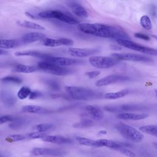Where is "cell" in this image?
<instances>
[{
    "mask_svg": "<svg viewBox=\"0 0 157 157\" xmlns=\"http://www.w3.org/2000/svg\"><path fill=\"white\" fill-rule=\"evenodd\" d=\"M77 28L81 32L102 38L128 39V36L118 27L102 23H79Z\"/></svg>",
    "mask_w": 157,
    "mask_h": 157,
    "instance_id": "cell-1",
    "label": "cell"
},
{
    "mask_svg": "<svg viewBox=\"0 0 157 157\" xmlns=\"http://www.w3.org/2000/svg\"><path fill=\"white\" fill-rule=\"evenodd\" d=\"M38 17L44 19H56L69 25H78L79 21L74 17L59 10H47L39 12Z\"/></svg>",
    "mask_w": 157,
    "mask_h": 157,
    "instance_id": "cell-2",
    "label": "cell"
},
{
    "mask_svg": "<svg viewBox=\"0 0 157 157\" xmlns=\"http://www.w3.org/2000/svg\"><path fill=\"white\" fill-rule=\"evenodd\" d=\"M65 90L71 98L76 100L86 101L93 99L95 96V92L88 88L66 86Z\"/></svg>",
    "mask_w": 157,
    "mask_h": 157,
    "instance_id": "cell-3",
    "label": "cell"
},
{
    "mask_svg": "<svg viewBox=\"0 0 157 157\" xmlns=\"http://www.w3.org/2000/svg\"><path fill=\"white\" fill-rule=\"evenodd\" d=\"M117 129L120 134L128 140L140 142L144 138V135L140 131L129 124L120 123L117 124Z\"/></svg>",
    "mask_w": 157,
    "mask_h": 157,
    "instance_id": "cell-4",
    "label": "cell"
},
{
    "mask_svg": "<svg viewBox=\"0 0 157 157\" xmlns=\"http://www.w3.org/2000/svg\"><path fill=\"white\" fill-rule=\"evenodd\" d=\"M37 67L47 73L58 76H63L69 75L74 72V70L66 67L59 66L53 63L42 61L37 64Z\"/></svg>",
    "mask_w": 157,
    "mask_h": 157,
    "instance_id": "cell-5",
    "label": "cell"
},
{
    "mask_svg": "<svg viewBox=\"0 0 157 157\" xmlns=\"http://www.w3.org/2000/svg\"><path fill=\"white\" fill-rule=\"evenodd\" d=\"M90 64L98 69H108L114 66L118 63V59L112 56H92L89 58Z\"/></svg>",
    "mask_w": 157,
    "mask_h": 157,
    "instance_id": "cell-6",
    "label": "cell"
},
{
    "mask_svg": "<svg viewBox=\"0 0 157 157\" xmlns=\"http://www.w3.org/2000/svg\"><path fill=\"white\" fill-rule=\"evenodd\" d=\"M117 42L124 47L129 48L131 50L137 51L140 53L145 54L151 55H157V50L148 47H145L142 45H140L137 43L132 42L129 39H117Z\"/></svg>",
    "mask_w": 157,
    "mask_h": 157,
    "instance_id": "cell-7",
    "label": "cell"
},
{
    "mask_svg": "<svg viewBox=\"0 0 157 157\" xmlns=\"http://www.w3.org/2000/svg\"><path fill=\"white\" fill-rule=\"evenodd\" d=\"M112 57L118 60H124L136 62H148L150 58L139 54L131 53H115L112 54Z\"/></svg>",
    "mask_w": 157,
    "mask_h": 157,
    "instance_id": "cell-8",
    "label": "cell"
},
{
    "mask_svg": "<svg viewBox=\"0 0 157 157\" xmlns=\"http://www.w3.org/2000/svg\"><path fill=\"white\" fill-rule=\"evenodd\" d=\"M128 80H129V78L127 76L119 75V74H112V75H107L105 77H104L98 80L95 82V85L96 86L100 87V86H107L112 83L126 82Z\"/></svg>",
    "mask_w": 157,
    "mask_h": 157,
    "instance_id": "cell-9",
    "label": "cell"
},
{
    "mask_svg": "<svg viewBox=\"0 0 157 157\" xmlns=\"http://www.w3.org/2000/svg\"><path fill=\"white\" fill-rule=\"evenodd\" d=\"M45 61H47L51 63H53L59 66H73V65H77L83 63L82 61L78 59H73L70 58H66V57H59V56H51L43 60Z\"/></svg>",
    "mask_w": 157,
    "mask_h": 157,
    "instance_id": "cell-10",
    "label": "cell"
},
{
    "mask_svg": "<svg viewBox=\"0 0 157 157\" xmlns=\"http://www.w3.org/2000/svg\"><path fill=\"white\" fill-rule=\"evenodd\" d=\"M98 52L99 51L97 49L94 48L70 47L67 49V53L71 56L75 58H85L90 56H92Z\"/></svg>",
    "mask_w": 157,
    "mask_h": 157,
    "instance_id": "cell-11",
    "label": "cell"
},
{
    "mask_svg": "<svg viewBox=\"0 0 157 157\" xmlns=\"http://www.w3.org/2000/svg\"><path fill=\"white\" fill-rule=\"evenodd\" d=\"M42 44L45 47H55L63 45H71L74 44V41L71 39L66 37H61L59 39L45 37L42 40Z\"/></svg>",
    "mask_w": 157,
    "mask_h": 157,
    "instance_id": "cell-12",
    "label": "cell"
},
{
    "mask_svg": "<svg viewBox=\"0 0 157 157\" xmlns=\"http://www.w3.org/2000/svg\"><path fill=\"white\" fill-rule=\"evenodd\" d=\"M141 106L137 104H123L120 105H113V106H106L105 107V110L110 112H118L123 113V112H126L129 110H139L141 109Z\"/></svg>",
    "mask_w": 157,
    "mask_h": 157,
    "instance_id": "cell-13",
    "label": "cell"
},
{
    "mask_svg": "<svg viewBox=\"0 0 157 157\" xmlns=\"http://www.w3.org/2000/svg\"><path fill=\"white\" fill-rule=\"evenodd\" d=\"M66 3L70 7L72 12L77 17L86 18L88 16V13L87 10L78 2L77 1H66Z\"/></svg>",
    "mask_w": 157,
    "mask_h": 157,
    "instance_id": "cell-14",
    "label": "cell"
},
{
    "mask_svg": "<svg viewBox=\"0 0 157 157\" xmlns=\"http://www.w3.org/2000/svg\"><path fill=\"white\" fill-rule=\"evenodd\" d=\"M32 153L35 156H44V155H50V156H61L64 152L58 149H52L47 148H40L35 147L32 150Z\"/></svg>",
    "mask_w": 157,
    "mask_h": 157,
    "instance_id": "cell-15",
    "label": "cell"
},
{
    "mask_svg": "<svg viewBox=\"0 0 157 157\" xmlns=\"http://www.w3.org/2000/svg\"><path fill=\"white\" fill-rule=\"evenodd\" d=\"M14 55L16 56H33L38 58H40L43 60L46 58L52 56L50 54L42 52L37 50H23V51H18L14 53Z\"/></svg>",
    "mask_w": 157,
    "mask_h": 157,
    "instance_id": "cell-16",
    "label": "cell"
},
{
    "mask_svg": "<svg viewBox=\"0 0 157 157\" xmlns=\"http://www.w3.org/2000/svg\"><path fill=\"white\" fill-rule=\"evenodd\" d=\"M45 34L37 33V32H31L23 35L21 38V42L23 44H30L34 42L42 40L45 38Z\"/></svg>",
    "mask_w": 157,
    "mask_h": 157,
    "instance_id": "cell-17",
    "label": "cell"
},
{
    "mask_svg": "<svg viewBox=\"0 0 157 157\" xmlns=\"http://www.w3.org/2000/svg\"><path fill=\"white\" fill-rule=\"evenodd\" d=\"M148 115L147 113H121L117 115V117L119 119L124 120H141L147 118Z\"/></svg>",
    "mask_w": 157,
    "mask_h": 157,
    "instance_id": "cell-18",
    "label": "cell"
},
{
    "mask_svg": "<svg viewBox=\"0 0 157 157\" xmlns=\"http://www.w3.org/2000/svg\"><path fill=\"white\" fill-rule=\"evenodd\" d=\"M43 141L56 144H69L71 142V139L65 137L61 136H48L46 135L44 138L42 139Z\"/></svg>",
    "mask_w": 157,
    "mask_h": 157,
    "instance_id": "cell-19",
    "label": "cell"
},
{
    "mask_svg": "<svg viewBox=\"0 0 157 157\" xmlns=\"http://www.w3.org/2000/svg\"><path fill=\"white\" fill-rule=\"evenodd\" d=\"M86 112L90 115V116L94 120H101L104 117V113L102 110L97 106L88 105L85 107Z\"/></svg>",
    "mask_w": 157,
    "mask_h": 157,
    "instance_id": "cell-20",
    "label": "cell"
},
{
    "mask_svg": "<svg viewBox=\"0 0 157 157\" xmlns=\"http://www.w3.org/2000/svg\"><path fill=\"white\" fill-rule=\"evenodd\" d=\"M21 110L23 112L26 113H46L50 112L48 109L39 106V105H23L21 107Z\"/></svg>",
    "mask_w": 157,
    "mask_h": 157,
    "instance_id": "cell-21",
    "label": "cell"
},
{
    "mask_svg": "<svg viewBox=\"0 0 157 157\" xmlns=\"http://www.w3.org/2000/svg\"><path fill=\"white\" fill-rule=\"evenodd\" d=\"M122 145L118 144L113 140H108L105 139H101L96 140V147H105L113 150H117L120 148Z\"/></svg>",
    "mask_w": 157,
    "mask_h": 157,
    "instance_id": "cell-22",
    "label": "cell"
},
{
    "mask_svg": "<svg viewBox=\"0 0 157 157\" xmlns=\"http://www.w3.org/2000/svg\"><path fill=\"white\" fill-rule=\"evenodd\" d=\"M13 70L17 72L21 73H33L37 70V68L33 66L25 65L23 64H15L13 66Z\"/></svg>",
    "mask_w": 157,
    "mask_h": 157,
    "instance_id": "cell-23",
    "label": "cell"
},
{
    "mask_svg": "<svg viewBox=\"0 0 157 157\" xmlns=\"http://www.w3.org/2000/svg\"><path fill=\"white\" fill-rule=\"evenodd\" d=\"M20 43L18 40L15 39H0V48L9 49L17 47Z\"/></svg>",
    "mask_w": 157,
    "mask_h": 157,
    "instance_id": "cell-24",
    "label": "cell"
},
{
    "mask_svg": "<svg viewBox=\"0 0 157 157\" xmlns=\"http://www.w3.org/2000/svg\"><path fill=\"white\" fill-rule=\"evenodd\" d=\"M129 91L127 90H120L116 92H109L104 94V98L107 99L114 100L121 98L128 94Z\"/></svg>",
    "mask_w": 157,
    "mask_h": 157,
    "instance_id": "cell-25",
    "label": "cell"
},
{
    "mask_svg": "<svg viewBox=\"0 0 157 157\" xmlns=\"http://www.w3.org/2000/svg\"><path fill=\"white\" fill-rule=\"evenodd\" d=\"M17 23L22 27H25L26 28H29V29H37V30H44L45 28L34 22L33 21H18L17 22Z\"/></svg>",
    "mask_w": 157,
    "mask_h": 157,
    "instance_id": "cell-26",
    "label": "cell"
},
{
    "mask_svg": "<svg viewBox=\"0 0 157 157\" xmlns=\"http://www.w3.org/2000/svg\"><path fill=\"white\" fill-rule=\"evenodd\" d=\"M0 98L2 102L7 105H12L15 101L14 96L11 94V93H9L8 91H2L0 93Z\"/></svg>",
    "mask_w": 157,
    "mask_h": 157,
    "instance_id": "cell-27",
    "label": "cell"
},
{
    "mask_svg": "<svg viewBox=\"0 0 157 157\" xmlns=\"http://www.w3.org/2000/svg\"><path fill=\"white\" fill-rule=\"evenodd\" d=\"M139 130L141 132L157 137V125L149 124L142 126L139 128Z\"/></svg>",
    "mask_w": 157,
    "mask_h": 157,
    "instance_id": "cell-28",
    "label": "cell"
},
{
    "mask_svg": "<svg viewBox=\"0 0 157 157\" xmlns=\"http://www.w3.org/2000/svg\"><path fill=\"white\" fill-rule=\"evenodd\" d=\"M32 91L27 86H22L17 92V97L21 100H23L29 98Z\"/></svg>",
    "mask_w": 157,
    "mask_h": 157,
    "instance_id": "cell-29",
    "label": "cell"
},
{
    "mask_svg": "<svg viewBox=\"0 0 157 157\" xmlns=\"http://www.w3.org/2000/svg\"><path fill=\"white\" fill-rule=\"evenodd\" d=\"M140 24L143 28L147 30H150L152 28V23L150 17L146 15L141 17L140 20Z\"/></svg>",
    "mask_w": 157,
    "mask_h": 157,
    "instance_id": "cell-30",
    "label": "cell"
},
{
    "mask_svg": "<svg viewBox=\"0 0 157 157\" xmlns=\"http://www.w3.org/2000/svg\"><path fill=\"white\" fill-rule=\"evenodd\" d=\"M76 140L80 145L89 147H96V140L79 136L76 137Z\"/></svg>",
    "mask_w": 157,
    "mask_h": 157,
    "instance_id": "cell-31",
    "label": "cell"
},
{
    "mask_svg": "<svg viewBox=\"0 0 157 157\" xmlns=\"http://www.w3.org/2000/svg\"><path fill=\"white\" fill-rule=\"evenodd\" d=\"M2 82L10 83L15 84H20L22 82V79L14 75H7L1 79Z\"/></svg>",
    "mask_w": 157,
    "mask_h": 157,
    "instance_id": "cell-32",
    "label": "cell"
},
{
    "mask_svg": "<svg viewBox=\"0 0 157 157\" xmlns=\"http://www.w3.org/2000/svg\"><path fill=\"white\" fill-rule=\"evenodd\" d=\"M93 125V121L88 118L82 119L80 121L73 124V126L76 128H84L91 126Z\"/></svg>",
    "mask_w": 157,
    "mask_h": 157,
    "instance_id": "cell-33",
    "label": "cell"
},
{
    "mask_svg": "<svg viewBox=\"0 0 157 157\" xmlns=\"http://www.w3.org/2000/svg\"><path fill=\"white\" fill-rule=\"evenodd\" d=\"M26 137V136L21 134H13V135H10L7 136L6 138V140L8 142H18V141H21L25 140Z\"/></svg>",
    "mask_w": 157,
    "mask_h": 157,
    "instance_id": "cell-34",
    "label": "cell"
},
{
    "mask_svg": "<svg viewBox=\"0 0 157 157\" xmlns=\"http://www.w3.org/2000/svg\"><path fill=\"white\" fill-rule=\"evenodd\" d=\"M52 126H53V125L50 123H41V124H36L35 126V129L38 132H44L45 131L52 128Z\"/></svg>",
    "mask_w": 157,
    "mask_h": 157,
    "instance_id": "cell-35",
    "label": "cell"
},
{
    "mask_svg": "<svg viewBox=\"0 0 157 157\" xmlns=\"http://www.w3.org/2000/svg\"><path fill=\"white\" fill-rule=\"evenodd\" d=\"M117 150L120 151L121 154L128 156V157H136V153H134L133 151H131L130 150L125 148L123 145H121L120 148H118Z\"/></svg>",
    "mask_w": 157,
    "mask_h": 157,
    "instance_id": "cell-36",
    "label": "cell"
},
{
    "mask_svg": "<svg viewBox=\"0 0 157 157\" xmlns=\"http://www.w3.org/2000/svg\"><path fill=\"white\" fill-rule=\"evenodd\" d=\"M44 83L50 88V89H52L53 90H58L59 88V83L56 82V81L52 79H47L44 80Z\"/></svg>",
    "mask_w": 157,
    "mask_h": 157,
    "instance_id": "cell-37",
    "label": "cell"
},
{
    "mask_svg": "<svg viewBox=\"0 0 157 157\" xmlns=\"http://www.w3.org/2000/svg\"><path fill=\"white\" fill-rule=\"evenodd\" d=\"M47 134L45 132H30L29 134H27L26 137L29 138V139H42L44 138Z\"/></svg>",
    "mask_w": 157,
    "mask_h": 157,
    "instance_id": "cell-38",
    "label": "cell"
},
{
    "mask_svg": "<svg viewBox=\"0 0 157 157\" xmlns=\"http://www.w3.org/2000/svg\"><path fill=\"white\" fill-rule=\"evenodd\" d=\"M14 118L12 115H4L0 117V124L5 123L6 122L13 121Z\"/></svg>",
    "mask_w": 157,
    "mask_h": 157,
    "instance_id": "cell-39",
    "label": "cell"
},
{
    "mask_svg": "<svg viewBox=\"0 0 157 157\" xmlns=\"http://www.w3.org/2000/svg\"><path fill=\"white\" fill-rule=\"evenodd\" d=\"M134 36L136 38H139L144 40H149L150 39V37L148 35L144 33H134Z\"/></svg>",
    "mask_w": 157,
    "mask_h": 157,
    "instance_id": "cell-40",
    "label": "cell"
},
{
    "mask_svg": "<svg viewBox=\"0 0 157 157\" xmlns=\"http://www.w3.org/2000/svg\"><path fill=\"white\" fill-rule=\"evenodd\" d=\"M100 74V71H88L85 73V75L89 78H93L96 77Z\"/></svg>",
    "mask_w": 157,
    "mask_h": 157,
    "instance_id": "cell-41",
    "label": "cell"
},
{
    "mask_svg": "<svg viewBox=\"0 0 157 157\" xmlns=\"http://www.w3.org/2000/svg\"><path fill=\"white\" fill-rule=\"evenodd\" d=\"M42 96V93H40L39 91H32L29 97V99H36V98H38L39 97H40Z\"/></svg>",
    "mask_w": 157,
    "mask_h": 157,
    "instance_id": "cell-42",
    "label": "cell"
},
{
    "mask_svg": "<svg viewBox=\"0 0 157 157\" xmlns=\"http://www.w3.org/2000/svg\"><path fill=\"white\" fill-rule=\"evenodd\" d=\"M8 54V52L4 50V49H1L0 48V56L1 55H7Z\"/></svg>",
    "mask_w": 157,
    "mask_h": 157,
    "instance_id": "cell-43",
    "label": "cell"
},
{
    "mask_svg": "<svg viewBox=\"0 0 157 157\" xmlns=\"http://www.w3.org/2000/svg\"><path fill=\"white\" fill-rule=\"evenodd\" d=\"M25 14H26V16H28V17H29V18H35V17H34V15H33V14H31L30 13H29V12H25Z\"/></svg>",
    "mask_w": 157,
    "mask_h": 157,
    "instance_id": "cell-44",
    "label": "cell"
},
{
    "mask_svg": "<svg viewBox=\"0 0 157 157\" xmlns=\"http://www.w3.org/2000/svg\"><path fill=\"white\" fill-rule=\"evenodd\" d=\"M106 134H107V131L105 130H101L100 131L98 132V134H100V135H104Z\"/></svg>",
    "mask_w": 157,
    "mask_h": 157,
    "instance_id": "cell-45",
    "label": "cell"
},
{
    "mask_svg": "<svg viewBox=\"0 0 157 157\" xmlns=\"http://www.w3.org/2000/svg\"><path fill=\"white\" fill-rule=\"evenodd\" d=\"M153 145L157 150V142H153Z\"/></svg>",
    "mask_w": 157,
    "mask_h": 157,
    "instance_id": "cell-46",
    "label": "cell"
},
{
    "mask_svg": "<svg viewBox=\"0 0 157 157\" xmlns=\"http://www.w3.org/2000/svg\"><path fill=\"white\" fill-rule=\"evenodd\" d=\"M152 37L155 39H156V40H157V35H155V34H153V35H152Z\"/></svg>",
    "mask_w": 157,
    "mask_h": 157,
    "instance_id": "cell-47",
    "label": "cell"
},
{
    "mask_svg": "<svg viewBox=\"0 0 157 157\" xmlns=\"http://www.w3.org/2000/svg\"><path fill=\"white\" fill-rule=\"evenodd\" d=\"M155 94L156 96L157 97V90H155Z\"/></svg>",
    "mask_w": 157,
    "mask_h": 157,
    "instance_id": "cell-48",
    "label": "cell"
},
{
    "mask_svg": "<svg viewBox=\"0 0 157 157\" xmlns=\"http://www.w3.org/2000/svg\"><path fill=\"white\" fill-rule=\"evenodd\" d=\"M0 157H4V156H2V155H0Z\"/></svg>",
    "mask_w": 157,
    "mask_h": 157,
    "instance_id": "cell-49",
    "label": "cell"
}]
</instances>
